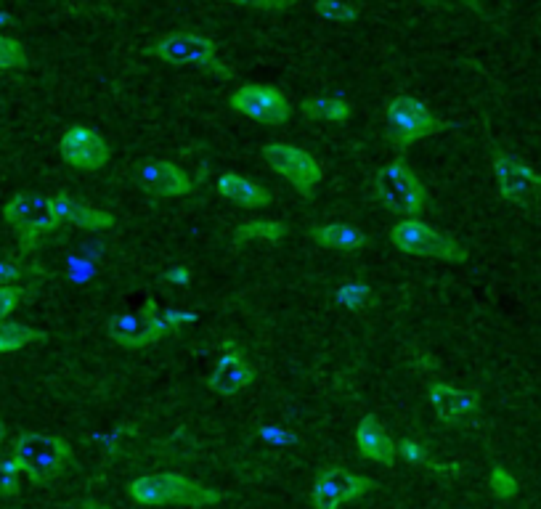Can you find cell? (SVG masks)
<instances>
[{
    "label": "cell",
    "instance_id": "1",
    "mask_svg": "<svg viewBox=\"0 0 541 509\" xmlns=\"http://www.w3.org/2000/svg\"><path fill=\"white\" fill-rule=\"evenodd\" d=\"M128 494L133 502L144 504V507L178 504V507L202 509L223 502V494L218 488L194 483V480H189L186 475H178V472H152V475L136 478L128 486Z\"/></svg>",
    "mask_w": 541,
    "mask_h": 509
},
{
    "label": "cell",
    "instance_id": "2",
    "mask_svg": "<svg viewBox=\"0 0 541 509\" xmlns=\"http://www.w3.org/2000/svg\"><path fill=\"white\" fill-rule=\"evenodd\" d=\"M22 475L40 486L48 480L59 478L67 470L72 459V446L64 438L43 433H22L14 443V456H11Z\"/></svg>",
    "mask_w": 541,
    "mask_h": 509
},
{
    "label": "cell",
    "instance_id": "3",
    "mask_svg": "<svg viewBox=\"0 0 541 509\" xmlns=\"http://www.w3.org/2000/svg\"><path fill=\"white\" fill-rule=\"evenodd\" d=\"M390 244L414 258L443 260V263H465L470 258V250L465 244L417 218H406L390 228Z\"/></svg>",
    "mask_w": 541,
    "mask_h": 509
},
{
    "label": "cell",
    "instance_id": "4",
    "mask_svg": "<svg viewBox=\"0 0 541 509\" xmlns=\"http://www.w3.org/2000/svg\"><path fill=\"white\" fill-rule=\"evenodd\" d=\"M149 56L165 61L170 67H194L213 75L231 77V69L218 59V43L197 32H168L152 43Z\"/></svg>",
    "mask_w": 541,
    "mask_h": 509
},
{
    "label": "cell",
    "instance_id": "5",
    "mask_svg": "<svg viewBox=\"0 0 541 509\" xmlns=\"http://www.w3.org/2000/svg\"><path fill=\"white\" fill-rule=\"evenodd\" d=\"M374 194H377L385 210L396 215H406V218H414L427 205L425 183L401 160L388 162L385 168L377 170Z\"/></svg>",
    "mask_w": 541,
    "mask_h": 509
},
{
    "label": "cell",
    "instance_id": "6",
    "mask_svg": "<svg viewBox=\"0 0 541 509\" xmlns=\"http://www.w3.org/2000/svg\"><path fill=\"white\" fill-rule=\"evenodd\" d=\"M3 218H6L8 226L19 231L24 250H30L40 236L51 234L61 226L54 199L46 197V194H35V191H19L8 199L6 207H3Z\"/></svg>",
    "mask_w": 541,
    "mask_h": 509
},
{
    "label": "cell",
    "instance_id": "7",
    "mask_svg": "<svg viewBox=\"0 0 541 509\" xmlns=\"http://www.w3.org/2000/svg\"><path fill=\"white\" fill-rule=\"evenodd\" d=\"M385 125H388V136L393 146L406 149L414 141H422L427 136H435L446 130V122L438 120L427 104L412 96H396L385 104Z\"/></svg>",
    "mask_w": 541,
    "mask_h": 509
},
{
    "label": "cell",
    "instance_id": "8",
    "mask_svg": "<svg viewBox=\"0 0 541 509\" xmlns=\"http://www.w3.org/2000/svg\"><path fill=\"white\" fill-rule=\"evenodd\" d=\"M260 152H263V160H266L268 168L274 170L276 175H282L287 183H292L300 197H311L313 189L324 178L321 162L305 149H300V146L274 141V144L263 146Z\"/></svg>",
    "mask_w": 541,
    "mask_h": 509
},
{
    "label": "cell",
    "instance_id": "9",
    "mask_svg": "<svg viewBox=\"0 0 541 509\" xmlns=\"http://www.w3.org/2000/svg\"><path fill=\"white\" fill-rule=\"evenodd\" d=\"M168 332V321H165V316L157 313V303L154 300H146L141 311L117 313V316L107 321L109 340L128 350L149 348L154 342H160Z\"/></svg>",
    "mask_w": 541,
    "mask_h": 509
},
{
    "label": "cell",
    "instance_id": "10",
    "mask_svg": "<svg viewBox=\"0 0 541 509\" xmlns=\"http://www.w3.org/2000/svg\"><path fill=\"white\" fill-rule=\"evenodd\" d=\"M372 488L377 486L366 475L343 470V467H324V470H319L316 480H313V509H340L343 504L356 502V499L366 496Z\"/></svg>",
    "mask_w": 541,
    "mask_h": 509
},
{
    "label": "cell",
    "instance_id": "11",
    "mask_svg": "<svg viewBox=\"0 0 541 509\" xmlns=\"http://www.w3.org/2000/svg\"><path fill=\"white\" fill-rule=\"evenodd\" d=\"M494 178L499 197L518 207L541 205V173L518 157L499 154L494 160Z\"/></svg>",
    "mask_w": 541,
    "mask_h": 509
},
{
    "label": "cell",
    "instance_id": "12",
    "mask_svg": "<svg viewBox=\"0 0 541 509\" xmlns=\"http://www.w3.org/2000/svg\"><path fill=\"white\" fill-rule=\"evenodd\" d=\"M229 107L244 117H250V120L260 122V125H282V122L290 120V101L274 85H242L231 93Z\"/></svg>",
    "mask_w": 541,
    "mask_h": 509
},
{
    "label": "cell",
    "instance_id": "13",
    "mask_svg": "<svg viewBox=\"0 0 541 509\" xmlns=\"http://www.w3.org/2000/svg\"><path fill=\"white\" fill-rule=\"evenodd\" d=\"M59 154L61 160L72 165V168L93 173V170H101L107 165L109 157H112V149H109L107 138L96 133L93 128H88V125H72L59 138Z\"/></svg>",
    "mask_w": 541,
    "mask_h": 509
},
{
    "label": "cell",
    "instance_id": "14",
    "mask_svg": "<svg viewBox=\"0 0 541 509\" xmlns=\"http://www.w3.org/2000/svg\"><path fill=\"white\" fill-rule=\"evenodd\" d=\"M136 183L154 199H176L189 194L191 178L173 162L149 160L136 168Z\"/></svg>",
    "mask_w": 541,
    "mask_h": 509
},
{
    "label": "cell",
    "instance_id": "15",
    "mask_svg": "<svg viewBox=\"0 0 541 509\" xmlns=\"http://www.w3.org/2000/svg\"><path fill=\"white\" fill-rule=\"evenodd\" d=\"M223 348L229 350V353H223V356L218 358L213 374L207 377V388L213 390L215 396L229 398L242 393L244 388H250L252 382H255V369L244 361L242 353L234 350L231 342H226Z\"/></svg>",
    "mask_w": 541,
    "mask_h": 509
},
{
    "label": "cell",
    "instance_id": "16",
    "mask_svg": "<svg viewBox=\"0 0 541 509\" xmlns=\"http://www.w3.org/2000/svg\"><path fill=\"white\" fill-rule=\"evenodd\" d=\"M430 406H433L435 417L446 422V425H457L462 419H467L478 409V396L470 390H459L449 382H433L427 390Z\"/></svg>",
    "mask_w": 541,
    "mask_h": 509
},
{
    "label": "cell",
    "instance_id": "17",
    "mask_svg": "<svg viewBox=\"0 0 541 509\" xmlns=\"http://www.w3.org/2000/svg\"><path fill=\"white\" fill-rule=\"evenodd\" d=\"M51 199H54L59 221H67L77 228H85V231H109L115 226V215L91 205V202H85V199L72 197L67 191H59Z\"/></svg>",
    "mask_w": 541,
    "mask_h": 509
},
{
    "label": "cell",
    "instance_id": "18",
    "mask_svg": "<svg viewBox=\"0 0 541 509\" xmlns=\"http://www.w3.org/2000/svg\"><path fill=\"white\" fill-rule=\"evenodd\" d=\"M356 446H359L361 456L369 462L377 464H393L396 462V443L388 435V430L382 427V422L374 414H366L356 425Z\"/></svg>",
    "mask_w": 541,
    "mask_h": 509
},
{
    "label": "cell",
    "instance_id": "19",
    "mask_svg": "<svg viewBox=\"0 0 541 509\" xmlns=\"http://www.w3.org/2000/svg\"><path fill=\"white\" fill-rule=\"evenodd\" d=\"M218 194L223 199H229L234 205L239 207H266L271 205V194H268L260 183L250 181V178H244L239 173H223L218 178Z\"/></svg>",
    "mask_w": 541,
    "mask_h": 509
},
{
    "label": "cell",
    "instance_id": "20",
    "mask_svg": "<svg viewBox=\"0 0 541 509\" xmlns=\"http://www.w3.org/2000/svg\"><path fill=\"white\" fill-rule=\"evenodd\" d=\"M311 239L324 250L335 252H359L366 247V234L361 228L348 223H327V226H313Z\"/></svg>",
    "mask_w": 541,
    "mask_h": 509
},
{
    "label": "cell",
    "instance_id": "21",
    "mask_svg": "<svg viewBox=\"0 0 541 509\" xmlns=\"http://www.w3.org/2000/svg\"><path fill=\"white\" fill-rule=\"evenodd\" d=\"M300 112L308 120L319 122H345L351 117V104L345 99H335V96H313L300 104Z\"/></svg>",
    "mask_w": 541,
    "mask_h": 509
},
{
    "label": "cell",
    "instance_id": "22",
    "mask_svg": "<svg viewBox=\"0 0 541 509\" xmlns=\"http://www.w3.org/2000/svg\"><path fill=\"white\" fill-rule=\"evenodd\" d=\"M290 228L279 221H247L234 231V242H282Z\"/></svg>",
    "mask_w": 541,
    "mask_h": 509
},
{
    "label": "cell",
    "instance_id": "23",
    "mask_svg": "<svg viewBox=\"0 0 541 509\" xmlns=\"http://www.w3.org/2000/svg\"><path fill=\"white\" fill-rule=\"evenodd\" d=\"M43 332L40 329H32L27 324H16V321H3L0 324V353H14V350H22L32 342L43 340Z\"/></svg>",
    "mask_w": 541,
    "mask_h": 509
},
{
    "label": "cell",
    "instance_id": "24",
    "mask_svg": "<svg viewBox=\"0 0 541 509\" xmlns=\"http://www.w3.org/2000/svg\"><path fill=\"white\" fill-rule=\"evenodd\" d=\"M313 14L324 19V22H337V24H351L359 19V8L351 3H335V0H321L313 3Z\"/></svg>",
    "mask_w": 541,
    "mask_h": 509
},
{
    "label": "cell",
    "instance_id": "25",
    "mask_svg": "<svg viewBox=\"0 0 541 509\" xmlns=\"http://www.w3.org/2000/svg\"><path fill=\"white\" fill-rule=\"evenodd\" d=\"M27 64V51L19 40L0 35V72L6 69H22Z\"/></svg>",
    "mask_w": 541,
    "mask_h": 509
},
{
    "label": "cell",
    "instance_id": "26",
    "mask_svg": "<svg viewBox=\"0 0 541 509\" xmlns=\"http://www.w3.org/2000/svg\"><path fill=\"white\" fill-rule=\"evenodd\" d=\"M488 486H491L494 496H499V499H512V496L518 494V480H515V475H512L510 470H504V467H494V470H491Z\"/></svg>",
    "mask_w": 541,
    "mask_h": 509
},
{
    "label": "cell",
    "instance_id": "27",
    "mask_svg": "<svg viewBox=\"0 0 541 509\" xmlns=\"http://www.w3.org/2000/svg\"><path fill=\"white\" fill-rule=\"evenodd\" d=\"M19 467L14 459H0V496L3 499H14L19 496Z\"/></svg>",
    "mask_w": 541,
    "mask_h": 509
},
{
    "label": "cell",
    "instance_id": "28",
    "mask_svg": "<svg viewBox=\"0 0 541 509\" xmlns=\"http://www.w3.org/2000/svg\"><path fill=\"white\" fill-rule=\"evenodd\" d=\"M369 297H372V289L366 287V284H345V287L337 289V300L348 305V308H359Z\"/></svg>",
    "mask_w": 541,
    "mask_h": 509
},
{
    "label": "cell",
    "instance_id": "29",
    "mask_svg": "<svg viewBox=\"0 0 541 509\" xmlns=\"http://www.w3.org/2000/svg\"><path fill=\"white\" fill-rule=\"evenodd\" d=\"M396 454L401 459H406L409 464H425L427 462V451L422 443L412 441V438H404V441L396 443Z\"/></svg>",
    "mask_w": 541,
    "mask_h": 509
},
{
    "label": "cell",
    "instance_id": "30",
    "mask_svg": "<svg viewBox=\"0 0 541 509\" xmlns=\"http://www.w3.org/2000/svg\"><path fill=\"white\" fill-rule=\"evenodd\" d=\"M24 292L19 287H0V324L19 308Z\"/></svg>",
    "mask_w": 541,
    "mask_h": 509
},
{
    "label": "cell",
    "instance_id": "31",
    "mask_svg": "<svg viewBox=\"0 0 541 509\" xmlns=\"http://www.w3.org/2000/svg\"><path fill=\"white\" fill-rule=\"evenodd\" d=\"M19 276H22V268L11 260H0V287H11V282H16Z\"/></svg>",
    "mask_w": 541,
    "mask_h": 509
},
{
    "label": "cell",
    "instance_id": "32",
    "mask_svg": "<svg viewBox=\"0 0 541 509\" xmlns=\"http://www.w3.org/2000/svg\"><path fill=\"white\" fill-rule=\"evenodd\" d=\"M83 509H107V507H101V504H96V502H85Z\"/></svg>",
    "mask_w": 541,
    "mask_h": 509
},
{
    "label": "cell",
    "instance_id": "33",
    "mask_svg": "<svg viewBox=\"0 0 541 509\" xmlns=\"http://www.w3.org/2000/svg\"><path fill=\"white\" fill-rule=\"evenodd\" d=\"M6 441V425H3V419H0V443Z\"/></svg>",
    "mask_w": 541,
    "mask_h": 509
},
{
    "label": "cell",
    "instance_id": "34",
    "mask_svg": "<svg viewBox=\"0 0 541 509\" xmlns=\"http://www.w3.org/2000/svg\"><path fill=\"white\" fill-rule=\"evenodd\" d=\"M0 24H11V16L3 14V11H0Z\"/></svg>",
    "mask_w": 541,
    "mask_h": 509
}]
</instances>
